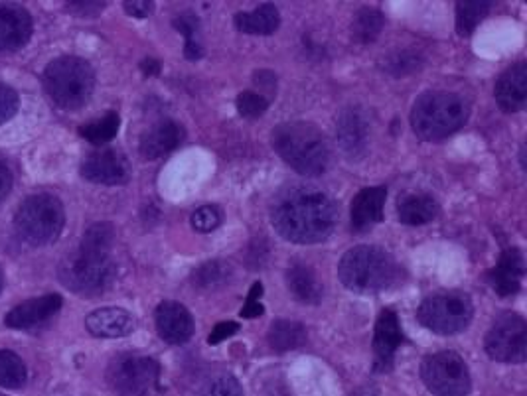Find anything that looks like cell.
I'll list each match as a JSON object with an SVG mask.
<instances>
[{"label": "cell", "mask_w": 527, "mask_h": 396, "mask_svg": "<svg viewBox=\"0 0 527 396\" xmlns=\"http://www.w3.org/2000/svg\"><path fill=\"white\" fill-rule=\"evenodd\" d=\"M263 296V284L261 282H255L253 286H251V290H249V298H247V302H245V306H243V310H241V318H259L261 314H263V306H261V302H259V298Z\"/></svg>", "instance_id": "f35d334b"}, {"label": "cell", "mask_w": 527, "mask_h": 396, "mask_svg": "<svg viewBox=\"0 0 527 396\" xmlns=\"http://www.w3.org/2000/svg\"><path fill=\"white\" fill-rule=\"evenodd\" d=\"M496 101L502 111L518 113L526 109L527 103V66L524 62L506 69L494 89Z\"/></svg>", "instance_id": "e0dca14e"}, {"label": "cell", "mask_w": 527, "mask_h": 396, "mask_svg": "<svg viewBox=\"0 0 527 396\" xmlns=\"http://www.w3.org/2000/svg\"><path fill=\"white\" fill-rule=\"evenodd\" d=\"M271 221L285 241L312 245L332 235L338 209L328 194L316 188H295L275 203Z\"/></svg>", "instance_id": "6da1fadb"}, {"label": "cell", "mask_w": 527, "mask_h": 396, "mask_svg": "<svg viewBox=\"0 0 527 396\" xmlns=\"http://www.w3.org/2000/svg\"><path fill=\"white\" fill-rule=\"evenodd\" d=\"M419 66H421L419 56L409 54V52H401V54H397V56H391V58L385 62V69H387L391 75H395V77H399V75H409V73H413L415 69H419Z\"/></svg>", "instance_id": "d590c367"}, {"label": "cell", "mask_w": 527, "mask_h": 396, "mask_svg": "<svg viewBox=\"0 0 527 396\" xmlns=\"http://www.w3.org/2000/svg\"><path fill=\"white\" fill-rule=\"evenodd\" d=\"M107 2H66V10L79 18H93L103 12Z\"/></svg>", "instance_id": "ab89813d"}, {"label": "cell", "mask_w": 527, "mask_h": 396, "mask_svg": "<svg viewBox=\"0 0 527 396\" xmlns=\"http://www.w3.org/2000/svg\"><path fill=\"white\" fill-rule=\"evenodd\" d=\"M342 284L358 294H376L389 288L397 278V264L379 247H354L338 264Z\"/></svg>", "instance_id": "277c9868"}, {"label": "cell", "mask_w": 527, "mask_h": 396, "mask_svg": "<svg viewBox=\"0 0 527 396\" xmlns=\"http://www.w3.org/2000/svg\"><path fill=\"white\" fill-rule=\"evenodd\" d=\"M81 176L101 186H123L131 180V164L119 150L105 148L83 160Z\"/></svg>", "instance_id": "7c38bea8"}, {"label": "cell", "mask_w": 527, "mask_h": 396, "mask_svg": "<svg viewBox=\"0 0 527 396\" xmlns=\"http://www.w3.org/2000/svg\"><path fill=\"white\" fill-rule=\"evenodd\" d=\"M200 396H241V387L235 377L224 375L212 381Z\"/></svg>", "instance_id": "74e56055"}, {"label": "cell", "mask_w": 527, "mask_h": 396, "mask_svg": "<svg viewBox=\"0 0 527 396\" xmlns=\"http://www.w3.org/2000/svg\"><path fill=\"white\" fill-rule=\"evenodd\" d=\"M336 134H338L340 146L348 154L362 152L366 148L368 134H370V123H368L366 113L360 107L344 109L336 123Z\"/></svg>", "instance_id": "ffe728a7"}, {"label": "cell", "mask_w": 527, "mask_h": 396, "mask_svg": "<svg viewBox=\"0 0 527 396\" xmlns=\"http://www.w3.org/2000/svg\"><path fill=\"white\" fill-rule=\"evenodd\" d=\"M121 127V119L117 113H107L105 117L91 121L83 127H79V136H83L87 142L95 144V146H103L107 142H111Z\"/></svg>", "instance_id": "f546056e"}, {"label": "cell", "mask_w": 527, "mask_h": 396, "mask_svg": "<svg viewBox=\"0 0 527 396\" xmlns=\"http://www.w3.org/2000/svg\"><path fill=\"white\" fill-rule=\"evenodd\" d=\"M58 276L68 290L81 296H95L113 284L117 266L109 253L79 247L60 263Z\"/></svg>", "instance_id": "8992f818"}, {"label": "cell", "mask_w": 527, "mask_h": 396, "mask_svg": "<svg viewBox=\"0 0 527 396\" xmlns=\"http://www.w3.org/2000/svg\"><path fill=\"white\" fill-rule=\"evenodd\" d=\"M62 306H64V300L60 294H46V296L22 302L20 306L12 308L6 314L4 324L12 330H28V328L48 322L52 316H56L62 310Z\"/></svg>", "instance_id": "4fadbf2b"}, {"label": "cell", "mask_w": 527, "mask_h": 396, "mask_svg": "<svg viewBox=\"0 0 527 396\" xmlns=\"http://www.w3.org/2000/svg\"><path fill=\"white\" fill-rule=\"evenodd\" d=\"M174 28L184 34L186 38V48H184V56L190 60V62H196L204 56V48L202 44L198 42L196 34L200 30V18L194 14V12H184L180 16L174 18Z\"/></svg>", "instance_id": "4dcf8cb0"}, {"label": "cell", "mask_w": 527, "mask_h": 396, "mask_svg": "<svg viewBox=\"0 0 527 396\" xmlns=\"http://www.w3.org/2000/svg\"><path fill=\"white\" fill-rule=\"evenodd\" d=\"M190 223L198 233H212L222 223V211L216 205H204L192 213Z\"/></svg>", "instance_id": "e575fe53"}, {"label": "cell", "mask_w": 527, "mask_h": 396, "mask_svg": "<svg viewBox=\"0 0 527 396\" xmlns=\"http://www.w3.org/2000/svg\"><path fill=\"white\" fill-rule=\"evenodd\" d=\"M273 146L279 156L302 176H320L328 166L324 134L308 123H285L273 131Z\"/></svg>", "instance_id": "7a4b0ae2"}, {"label": "cell", "mask_w": 527, "mask_h": 396, "mask_svg": "<svg viewBox=\"0 0 527 396\" xmlns=\"http://www.w3.org/2000/svg\"><path fill=\"white\" fill-rule=\"evenodd\" d=\"M255 83L261 87V89H267V91H275L277 87V77L273 71H257L255 73Z\"/></svg>", "instance_id": "7bdbcfd3"}, {"label": "cell", "mask_w": 527, "mask_h": 396, "mask_svg": "<svg viewBox=\"0 0 527 396\" xmlns=\"http://www.w3.org/2000/svg\"><path fill=\"white\" fill-rule=\"evenodd\" d=\"M385 26V18L377 8H362L352 24V34L360 44H372L381 34Z\"/></svg>", "instance_id": "f1b7e54d"}, {"label": "cell", "mask_w": 527, "mask_h": 396, "mask_svg": "<svg viewBox=\"0 0 527 396\" xmlns=\"http://www.w3.org/2000/svg\"><path fill=\"white\" fill-rule=\"evenodd\" d=\"M421 379L435 396H468L472 389L468 365L456 351L429 355L421 365Z\"/></svg>", "instance_id": "30bf717a"}, {"label": "cell", "mask_w": 527, "mask_h": 396, "mask_svg": "<svg viewBox=\"0 0 527 396\" xmlns=\"http://www.w3.org/2000/svg\"><path fill=\"white\" fill-rule=\"evenodd\" d=\"M10 188H12V174L4 164H0V201L8 196Z\"/></svg>", "instance_id": "ee69618b"}, {"label": "cell", "mask_w": 527, "mask_h": 396, "mask_svg": "<svg viewBox=\"0 0 527 396\" xmlns=\"http://www.w3.org/2000/svg\"><path fill=\"white\" fill-rule=\"evenodd\" d=\"M269 109V99L261 93L245 91L237 97V111L245 119H257Z\"/></svg>", "instance_id": "836d02e7"}, {"label": "cell", "mask_w": 527, "mask_h": 396, "mask_svg": "<svg viewBox=\"0 0 527 396\" xmlns=\"http://www.w3.org/2000/svg\"><path fill=\"white\" fill-rule=\"evenodd\" d=\"M490 2L484 0H466L456 4V32L460 36H470L480 22L488 16L490 12Z\"/></svg>", "instance_id": "4316f807"}, {"label": "cell", "mask_w": 527, "mask_h": 396, "mask_svg": "<svg viewBox=\"0 0 527 396\" xmlns=\"http://www.w3.org/2000/svg\"><path fill=\"white\" fill-rule=\"evenodd\" d=\"M403 341V331L399 318L393 310H383L377 318L374 351H376L377 371H387L391 367L393 355Z\"/></svg>", "instance_id": "ac0fdd59"}, {"label": "cell", "mask_w": 527, "mask_h": 396, "mask_svg": "<svg viewBox=\"0 0 527 396\" xmlns=\"http://www.w3.org/2000/svg\"><path fill=\"white\" fill-rule=\"evenodd\" d=\"M439 213L437 199L423 192H407L397 199V217L403 225H425Z\"/></svg>", "instance_id": "603a6c76"}, {"label": "cell", "mask_w": 527, "mask_h": 396, "mask_svg": "<svg viewBox=\"0 0 527 396\" xmlns=\"http://www.w3.org/2000/svg\"><path fill=\"white\" fill-rule=\"evenodd\" d=\"M85 328L95 337L115 339L135 330V318L123 308H99L85 318Z\"/></svg>", "instance_id": "d6986e66"}, {"label": "cell", "mask_w": 527, "mask_h": 396, "mask_svg": "<svg viewBox=\"0 0 527 396\" xmlns=\"http://www.w3.org/2000/svg\"><path fill=\"white\" fill-rule=\"evenodd\" d=\"M18 107H20L18 93L10 85L0 83V125L8 123L18 113Z\"/></svg>", "instance_id": "8d00e7d4"}, {"label": "cell", "mask_w": 527, "mask_h": 396, "mask_svg": "<svg viewBox=\"0 0 527 396\" xmlns=\"http://www.w3.org/2000/svg\"><path fill=\"white\" fill-rule=\"evenodd\" d=\"M235 26L243 34L255 36H269L279 30L281 14L273 4H261L253 12H239L235 14Z\"/></svg>", "instance_id": "cb8c5ba5"}, {"label": "cell", "mask_w": 527, "mask_h": 396, "mask_svg": "<svg viewBox=\"0 0 527 396\" xmlns=\"http://www.w3.org/2000/svg\"><path fill=\"white\" fill-rule=\"evenodd\" d=\"M125 12L129 16H135V18H147L151 16L152 10H154V2L151 0H127L123 4Z\"/></svg>", "instance_id": "60d3db41"}, {"label": "cell", "mask_w": 527, "mask_h": 396, "mask_svg": "<svg viewBox=\"0 0 527 396\" xmlns=\"http://www.w3.org/2000/svg\"><path fill=\"white\" fill-rule=\"evenodd\" d=\"M28 371L24 361L8 349H0V387L2 389H22L26 385Z\"/></svg>", "instance_id": "83f0119b"}, {"label": "cell", "mask_w": 527, "mask_h": 396, "mask_svg": "<svg viewBox=\"0 0 527 396\" xmlns=\"http://www.w3.org/2000/svg\"><path fill=\"white\" fill-rule=\"evenodd\" d=\"M229 266L224 261H208L194 272V284L200 288H218L229 280Z\"/></svg>", "instance_id": "d6a6232c"}, {"label": "cell", "mask_w": 527, "mask_h": 396, "mask_svg": "<svg viewBox=\"0 0 527 396\" xmlns=\"http://www.w3.org/2000/svg\"><path fill=\"white\" fill-rule=\"evenodd\" d=\"M526 274V259L524 253L516 247L506 249L498 264L488 272L490 286L498 296H514L522 288V280Z\"/></svg>", "instance_id": "2e32d148"}, {"label": "cell", "mask_w": 527, "mask_h": 396, "mask_svg": "<svg viewBox=\"0 0 527 396\" xmlns=\"http://www.w3.org/2000/svg\"><path fill=\"white\" fill-rule=\"evenodd\" d=\"M237 331H239V326H237L235 322H222V324H218V326L212 330L210 337H208V343H210V345H218V343H222V341L229 339L231 335H235Z\"/></svg>", "instance_id": "b9f144b4"}, {"label": "cell", "mask_w": 527, "mask_h": 396, "mask_svg": "<svg viewBox=\"0 0 527 396\" xmlns=\"http://www.w3.org/2000/svg\"><path fill=\"white\" fill-rule=\"evenodd\" d=\"M287 286L302 304H318L322 300V286L312 268L304 264H293L287 270Z\"/></svg>", "instance_id": "d4e9b609"}, {"label": "cell", "mask_w": 527, "mask_h": 396, "mask_svg": "<svg viewBox=\"0 0 527 396\" xmlns=\"http://www.w3.org/2000/svg\"><path fill=\"white\" fill-rule=\"evenodd\" d=\"M113 243H115L113 225L111 223H95L85 231L79 247L89 249V251H99V253H111Z\"/></svg>", "instance_id": "1f68e13d"}, {"label": "cell", "mask_w": 527, "mask_h": 396, "mask_svg": "<svg viewBox=\"0 0 527 396\" xmlns=\"http://www.w3.org/2000/svg\"><path fill=\"white\" fill-rule=\"evenodd\" d=\"M158 335L170 345H184L194 335L192 314L178 302H162L154 314Z\"/></svg>", "instance_id": "5bb4252c"}, {"label": "cell", "mask_w": 527, "mask_h": 396, "mask_svg": "<svg viewBox=\"0 0 527 396\" xmlns=\"http://www.w3.org/2000/svg\"><path fill=\"white\" fill-rule=\"evenodd\" d=\"M141 69L145 75H158L160 73V62L154 60V58H145L141 62Z\"/></svg>", "instance_id": "f6af8a7d"}, {"label": "cell", "mask_w": 527, "mask_h": 396, "mask_svg": "<svg viewBox=\"0 0 527 396\" xmlns=\"http://www.w3.org/2000/svg\"><path fill=\"white\" fill-rule=\"evenodd\" d=\"M0 292H2V274H0Z\"/></svg>", "instance_id": "bcb514c9"}, {"label": "cell", "mask_w": 527, "mask_h": 396, "mask_svg": "<svg viewBox=\"0 0 527 396\" xmlns=\"http://www.w3.org/2000/svg\"><path fill=\"white\" fill-rule=\"evenodd\" d=\"M32 16L22 6L0 4V54L26 46L32 36Z\"/></svg>", "instance_id": "9a60e30c"}, {"label": "cell", "mask_w": 527, "mask_h": 396, "mask_svg": "<svg viewBox=\"0 0 527 396\" xmlns=\"http://www.w3.org/2000/svg\"><path fill=\"white\" fill-rule=\"evenodd\" d=\"M107 383L117 396H158L160 365L149 355L121 353L107 367Z\"/></svg>", "instance_id": "ba28073f"}, {"label": "cell", "mask_w": 527, "mask_h": 396, "mask_svg": "<svg viewBox=\"0 0 527 396\" xmlns=\"http://www.w3.org/2000/svg\"><path fill=\"white\" fill-rule=\"evenodd\" d=\"M184 129L174 121H160L141 138V154L147 160H156L176 150L184 140Z\"/></svg>", "instance_id": "44dd1931"}, {"label": "cell", "mask_w": 527, "mask_h": 396, "mask_svg": "<svg viewBox=\"0 0 527 396\" xmlns=\"http://www.w3.org/2000/svg\"><path fill=\"white\" fill-rule=\"evenodd\" d=\"M66 223L62 201L50 194H36L24 199L16 211L14 225L20 237L36 247L54 243Z\"/></svg>", "instance_id": "52a82bcc"}, {"label": "cell", "mask_w": 527, "mask_h": 396, "mask_svg": "<svg viewBox=\"0 0 527 396\" xmlns=\"http://www.w3.org/2000/svg\"><path fill=\"white\" fill-rule=\"evenodd\" d=\"M468 121L466 101L449 91H427L411 109V127L423 140H441Z\"/></svg>", "instance_id": "3957f363"}, {"label": "cell", "mask_w": 527, "mask_h": 396, "mask_svg": "<svg viewBox=\"0 0 527 396\" xmlns=\"http://www.w3.org/2000/svg\"><path fill=\"white\" fill-rule=\"evenodd\" d=\"M0 396H4V395H0Z\"/></svg>", "instance_id": "7dc6e473"}, {"label": "cell", "mask_w": 527, "mask_h": 396, "mask_svg": "<svg viewBox=\"0 0 527 396\" xmlns=\"http://www.w3.org/2000/svg\"><path fill=\"white\" fill-rule=\"evenodd\" d=\"M486 353L500 363H524L527 357L526 320L518 314L500 316L486 335Z\"/></svg>", "instance_id": "8fae6325"}, {"label": "cell", "mask_w": 527, "mask_h": 396, "mask_svg": "<svg viewBox=\"0 0 527 396\" xmlns=\"http://www.w3.org/2000/svg\"><path fill=\"white\" fill-rule=\"evenodd\" d=\"M387 199L385 188H366L352 201V227L358 233L370 231L376 223L383 219V205Z\"/></svg>", "instance_id": "7402d4cb"}, {"label": "cell", "mask_w": 527, "mask_h": 396, "mask_svg": "<svg viewBox=\"0 0 527 396\" xmlns=\"http://www.w3.org/2000/svg\"><path fill=\"white\" fill-rule=\"evenodd\" d=\"M306 341V330L299 322H291V320H277L271 324L269 330V345L279 351H291L301 347L302 343Z\"/></svg>", "instance_id": "484cf974"}, {"label": "cell", "mask_w": 527, "mask_h": 396, "mask_svg": "<svg viewBox=\"0 0 527 396\" xmlns=\"http://www.w3.org/2000/svg\"><path fill=\"white\" fill-rule=\"evenodd\" d=\"M44 87L58 107L74 111L93 95L95 71L81 58L64 56L44 69Z\"/></svg>", "instance_id": "5b68a950"}, {"label": "cell", "mask_w": 527, "mask_h": 396, "mask_svg": "<svg viewBox=\"0 0 527 396\" xmlns=\"http://www.w3.org/2000/svg\"><path fill=\"white\" fill-rule=\"evenodd\" d=\"M474 308L464 292H441L429 296L417 310V320L439 335H454L468 328Z\"/></svg>", "instance_id": "9c48e42d"}]
</instances>
